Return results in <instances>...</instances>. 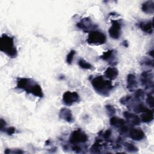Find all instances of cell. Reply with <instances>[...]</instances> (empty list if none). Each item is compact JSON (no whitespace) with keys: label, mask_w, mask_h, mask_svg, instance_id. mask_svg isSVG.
Here are the masks:
<instances>
[{"label":"cell","mask_w":154,"mask_h":154,"mask_svg":"<svg viewBox=\"0 0 154 154\" xmlns=\"http://www.w3.org/2000/svg\"><path fill=\"white\" fill-rule=\"evenodd\" d=\"M123 115L128 122L132 125H138L141 123L140 118L136 114L125 111L123 112Z\"/></svg>","instance_id":"obj_11"},{"label":"cell","mask_w":154,"mask_h":154,"mask_svg":"<svg viewBox=\"0 0 154 154\" xmlns=\"http://www.w3.org/2000/svg\"><path fill=\"white\" fill-rule=\"evenodd\" d=\"M140 28L147 34H152L153 32V24L152 21L141 22L138 24Z\"/></svg>","instance_id":"obj_14"},{"label":"cell","mask_w":154,"mask_h":154,"mask_svg":"<svg viewBox=\"0 0 154 154\" xmlns=\"http://www.w3.org/2000/svg\"><path fill=\"white\" fill-rule=\"evenodd\" d=\"M138 85V82L136 79V76L135 75L130 73L127 76V88L128 89L132 91H134Z\"/></svg>","instance_id":"obj_13"},{"label":"cell","mask_w":154,"mask_h":154,"mask_svg":"<svg viewBox=\"0 0 154 154\" xmlns=\"http://www.w3.org/2000/svg\"><path fill=\"white\" fill-rule=\"evenodd\" d=\"M104 75L106 78H108L110 80H112L117 78L119 75V71L115 67H109L106 69L104 72Z\"/></svg>","instance_id":"obj_15"},{"label":"cell","mask_w":154,"mask_h":154,"mask_svg":"<svg viewBox=\"0 0 154 154\" xmlns=\"http://www.w3.org/2000/svg\"><path fill=\"white\" fill-rule=\"evenodd\" d=\"M125 147L129 152H137L138 150V148L134 144L131 143H125Z\"/></svg>","instance_id":"obj_22"},{"label":"cell","mask_w":154,"mask_h":154,"mask_svg":"<svg viewBox=\"0 0 154 154\" xmlns=\"http://www.w3.org/2000/svg\"><path fill=\"white\" fill-rule=\"evenodd\" d=\"M146 103L151 108H153L154 106V100H153V96L152 93H149L147 95L146 97Z\"/></svg>","instance_id":"obj_23"},{"label":"cell","mask_w":154,"mask_h":154,"mask_svg":"<svg viewBox=\"0 0 154 154\" xmlns=\"http://www.w3.org/2000/svg\"><path fill=\"white\" fill-rule=\"evenodd\" d=\"M72 149H73L75 152H77V153L80 152L81 150V147H80L79 146H77V144H75V145L73 146V147H72Z\"/></svg>","instance_id":"obj_31"},{"label":"cell","mask_w":154,"mask_h":154,"mask_svg":"<svg viewBox=\"0 0 154 154\" xmlns=\"http://www.w3.org/2000/svg\"><path fill=\"white\" fill-rule=\"evenodd\" d=\"M59 117L61 119L64 120L69 123H71L73 121L72 111L67 108H63L60 109L59 112Z\"/></svg>","instance_id":"obj_12"},{"label":"cell","mask_w":154,"mask_h":154,"mask_svg":"<svg viewBox=\"0 0 154 154\" xmlns=\"http://www.w3.org/2000/svg\"><path fill=\"white\" fill-rule=\"evenodd\" d=\"M105 109L106 110V112L107 114L109 115V116H113L116 112V109L114 108V107L111 105H105Z\"/></svg>","instance_id":"obj_24"},{"label":"cell","mask_w":154,"mask_h":154,"mask_svg":"<svg viewBox=\"0 0 154 154\" xmlns=\"http://www.w3.org/2000/svg\"><path fill=\"white\" fill-rule=\"evenodd\" d=\"M129 136L135 141H140L144 138L145 134L143 130L140 128H131L129 130Z\"/></svg>","instance_id":"obj_10"},{"label":"cell","mask_w":154,"mask_h":154,"mask_svg":"<svg viewBox=\"0 0 154 154\" xmlns=\"http://www.w3.org/2000/svg\"><path fill=\"white\" fill-rule=\"evenodd\" d=\"M134 96L136 99L140 100L144 98V91L142 89H138L134 93Z\"/></svg>","instance_id":"obj_25"},{"label":"cell","mask_w":154,"mask_h":154,"mask_svg":"<svg viewBox=\"0 0 154 154\" xmlns=\"http://www.w3.org/2000/svg\"><path fill=\"white\" fill-rule=\"evenodd\" d=\"M75 51L74 50H71L69 54H67V57H66V62L67 63L70 64L72 63V62L73 61V57H74V55H75Z\"/></svg>","instance_id":"obj_26"},{"label":"cell","mask_w":154,"mask_h":154,"mask_svg":"<svg viewBox=\"0 0 154 154\" xmlns=\"http://www.w3.org/2000/svg\"><path fill=\"white\" fill-rule=\"evenodd\" d=\"M111 134H112L111 130H110V129H107V130L105 131L104 132V133L102 134V136H103V137L104 138V139H105V140H108V139L110 138V137H111Z\"/></svg>","instance_id":"obj_28"},{"label":"cell","mask_w":154,"mask_h":154,"mask_svg":"<svg viewBox=\"0 0 154 154\" xmlns=\"http://www.w3.org/2000/svg\"><path fill=\"white\" fill-rule=\"evenodd\" d=\"M91 84L97 93L104 96H108L113 88L111 82L105 80L103 76H98L94 78L91 81Z\"/></svg>","instance_id":"obj_2"},{"label":"cell","mask_w":154,"mask_h":154,"mask_svg":"<svg viewBox=\"0 0 154 154\" xmlns=\"http://www.w3.org/2000/svg\"><path fill=\"white\" fill-rule=\"evenodd\" d=\"M6 123L5 121H4V120L1 119V130L2 131L3 129H4V125H5Z\"/></svg>","instance_id":"obj_32"},{"label":"cell","mask_w":154,"mask_h":154,"mask_svg":"<svg viewBox=\"0 0 154 154\" xmlns=\"http://www.w3.org/2000/svg\"><path fill=\"white\" fill-rule=\"evenodd\" d=\"M140 120L144 123H149L153 120V112L152 110H149L146 112H143L141 116Z\"/></svg>","instance_id":"obj_18"},{"label":"cell","mask_w":154,"mask_h":154,"mask_svg":"<svg viewBox=\"0 0 154 154\" xmlns=\"http://www.w3.org/2000/svg\"><path fill=\"white\" fill-rule=\"evenodd\" d=\"M86 41L89 45H100L106 42V37L105 34L100 31H92L88 34Z\"/></svg>","instance_id":"obj_4"},{"label":"cell","mask_w":154,"mask_h":154,"mask_svg":"<svg viewBox=\"0 0 154 154\" xmlns=\"http://www.w3.org/2000/svg\"><path fill=\"white\" fill-rule=\"evenodd\" d=\"M79 100V94L75 91H67L64 93L63 95V102L67 106L73 105V103L78 102Z\"/></svg>","instance_id":"obj_6"},{"label":"cell","mask_w":154,"mask_h":154,"mask_svg":"<svg viewBox=\"0 0 154 154\" xmlns=\"http://www.w3.org/2000/svg\"><path fill=\"white\" fill-rule=\"evenodd\" d=\"M76 26L86 32H90L93 29L97 27V25L93 23L89 17L83 18L78 23H76Z\"/></svg>","instance_id":"obj_7"},{"label":"cell","mask_w":154,"mask_h":154,"mask_svg":"<svg viewBox=\"0 0 154 154\" xmlns=\"http://www.w3.org/2000/svg\"><path fill=\"white\" fill-rule=\"evenodd\" d=\"M104 144L105 143L102 140L96 139L93 146L91 147V152L93 153H99Z\"/></svg>","instance_id":"obj_19"},{"label":"cell","mask_w":154,"mask_h":154,"mask_svg":"<svg viewBox=\"0 0 154 154\" xmlns=\"http://www.w3.org/2000/svg\"><path fill=\"white\" fill-rule=\"evenodd\" d=\"M78 65L80 67L84 69H92L93 68V66L91 64L82 58L78 61Z\"/></svg>","instance_id":"obj_21"},{"label":"cell","mask_w":154,"mask_h":154,"mask_svg":"<svg viewBox=\"0 0 154 154\" xmlns=\"http://www.w3.org/2000/svg\"><path fill=\"white\" fill-rule=\"evenodd\" d=\"M109 123L111 126L116 128H118L119 129L124 126L125 125H126V122L123 119L115 116H112L110 119Z\"/></svg>","instance_id":"obj_17"},{"label":"cell","mask_w":154,"mask_h":154,"mask_svg":"<svg viewBox=\"0 0 154 154\" xmlns=\"http://www.w3.org/2000/svg\"><path fill=\"white\" fill-rule=\"evenodd\" d=\"M114 52L113 50H108L105 52L103 53V54L100 56V58L108 61V62H111L112 63L114 60Z\"/></svg>","instance_id":"obj_20"},{"label":"cell","mask_w":154,"mask_h":154,"mask_svg":"<svg viewBox=\"0 0 154 154\" xmlns=\"http://www.w3.org/2000/svg\"><path fill=\"white\" fill-rule=\"evenodd\" d=\"M5 129V132L9 135H13L16 131V129L14 127H10V128H8L7 129Z\"/></svg>","instance_id":"obj_29"},{"label":"cell","mask_w":154,"mask_h":154,"mask_svg":"<svg viewBox=\"0 0 154 154\" xmlns=\"http://www.w3.org/2000/svg\"><path fill=\"white\" fill-rule=\"evenodd\" d=\"M143 64H145V65H147L148 66L153 67V60L147 59V60H145L143 61Z\"/></svg>","instance_id":"obj_30"},{"label":"cell","mask_w":154,"mask_h":154,"mask_svg":"<svg viewBox=\"0 0 154 154\" xmlns=\"http://www.w3.org/2000/svg\"><path fill=\"white\" fill-rule=\"evenodd\" d=\"M121 24L119 21L112 20L111 26L108 30L109 36L114 39H118L121 35Z\"/></svg>","instance_id":"obj_8"},{"label":"cell","mask_w":154,"mask_h":154,"mask_svg":"<svg viewBox=\"0 0 154 154\" xmlns=\"http://www.w3.org/2000/svg\"><path fill=\"white\" fill-rule=\"evenodd\" d=\"M141 83L143 86L145 87L146 88H153V74L149 72H143L140 77Z\"/></svg>","instance_id":"obj_9"},{"label":"cell","mask_w":154,"mask_h":154,"mask_svg":"<svg viewBox=\"0 0 154 154\" xmlns=\"http://www.w3.org/2000/svg\"><path fill=\"white\" fill-rule=\"evenodd\" d=\"M149 54L153 57V50H152L151 51L149 52Z\"/></svg>","instance_id":"obj_33"},{"label":"cell","mask_w":154,"mask_h":154,"mask_svg":"<svg viewBox=\"0 0 154 154\" xmlns=\"http://www.w3.org/2000/svg\"><path fill=\"white\" fill-rule=\"evenodd\" d=\"M132 99V96H126L125 97H123L120 100V102L123 105H126Z\"/></svg>","instance_id":"obj_27"},{"label":"cell","mask_w":154,"mask_h":154,"mask_svg":"<svg viewBox=\"0 0 154 154\" xmlns=\"http://www.w3.org/2000/svg\"><path fill=\"white\" fill-rule=\"evenodd\" d=\"M17 88L22 89L28 93H31L37 97H43V93L40 85L30 78H18L17 81Z\"/></svg>","instance_id":"obj_1"},{"label":"cell","mask_w":154,"mask_h":154,"mask_svg":"<svg viewBox=\"0 0 154 154\" xmlns=\"http://www.w3.org/2000/svg\"><path fill=\"white\" fill-rule=\"evenodd\" d=\"M143 12L147 14H152L154 12V2L152 1H147L144 2L141 6Z\"/></svg>","instance_id":"obj_16"},{"label":"cell","mask_w":154,"mask_h":154,"mask_svg":"<svg viewBox=\"0 0 154 154\" xmlns=\"http://www.w3.org/2000/svg\"><path fill=\"white\" fill-rule=\"evenodd\" d=\"M87 135L80 129L73 131L69 137V142L72 144H78L79 143H84L87 141Z\"/></svg>","instance_id":"obj_5"},{"label":"cell","mask_w":154,"mask_h":154,"mask_svg":"<svg viewBox=\"0 0 154 154\" xmlns=\"http://www.w3.org/2000/svg\"><path fill=\"white\" fill-rule=\"evenodd\" d=\"M0 50L11 58H15L17 52L14 46V38L7 34H2L0 39Z\"/></svg>","instance_id":"obj_3"}]
</instances>
